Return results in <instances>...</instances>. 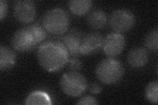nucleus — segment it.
I'll return each mask as SVG.
<instances>
[{"instance_id": "423d86ee", "label": "nucleus", "mask_w": 158, "mask_h": 105, "mask_svg": "<svg viewBox=\"0 0 158 105\" xmlns=\"http://www.w3.org/2000/svg\"><path fill=\"white\" fill-rule=\"evenodd\" d=\"M108 22L112 30L117 33H124L131 30L136 23L135 14L127 9H118L109 17Z\"/></svg>"}, {"instance_id": "dca6fc26", "label": "nucleus", "mask_w": 158, "mask_h": 105, "mask_svg": "<svg viewBox=\"0 0 158 105\" xmlns=\"http://www.w3.org/2000/svg\"><path fill=\"white\" fill-rule=\"evenodd\" d=\"M144 46L146 49L157 53L158 50V30L153 29L148 32L144 38Z\"/></svg>"}, {"instance_id": "f257e3e1", "label": "nucleus", "mask_w": 158, "mask_h": 105, "mask_svg": "<svg viewBox=\"0 0 158 105\" xmlns=\"http://www.w3.org/2000/svg\"><path fill=\"white\" fill-rule=\"evenodd\" d=\"M36 55L39 64L49 72L60 71L70 58L65 45L58 39L42 43L38 47Z\"/></svg>"}, {"instance_id": "a211bd4d", "label": "nucleus", "mask_w": 158, "mask_h": 105, "mask_svg": "<svg viewBox=\"0 0 158 105\" xmlns=\"http://www.w3.org/2000/svg\"><path fill=\"white\" fill-rule=\"evenodd\" d=\"M67 65L71 71H79L82 67L81 61L78 57H70L69 59Z\"/></svg>"}, {"instance_id": "6ab92c4d", "label": "nucleus", "mask_w": 158, "mask_h": 105, "mask_svg": "<svg viewBox=\"0 0 158 105\" xmlns=\"http://www.w3.org/2000/svg\"><path fill=\"white\" fill-rule=\"evenodd\" d=\"M98 104L97 99L90 95H86L78 100L77 104L79 105H96Z\"/></svg>"}, {"instance_id": "4468645a", "label": "nucleus", "mask_w": 158, "mask_h": 105, "mask_svg": "<svg viewBox=\"0 0 158 105\" xmlns=\"http://www.w3.org/2000/svg\"><path fill=\"white\" fill-rule=\"evenodd\" d=\"M92 6L91 0H71L68 2L69 10L77 16L85 15L90 11Z\"/></svg>"}, {"instance_id": "20e7f679", "label": "nucleus", "mask_w": 158, "mask_h": 105, "mask_svg": "<svg viewBox=\"0 0 158 105\" xmlns=\"http://www.w3.org/2000/svg\"><path fill=\"white\" fill-rule=\"evenodd\" d=\"M61 91L71 97L81 96L88 88V82L83 75L77 71L67 72L62 75L59 80Z\"/></svg>"}, {"instance_id": "f3484780", "label": "nucleus", "mask_w": 158, "mask_h": 105, "mask_svg": "<svg viewBox=\"0 0 158 105\" xmlns=\"http://www.w3.org/2000/svg\"><path fill=\"white\" fill-rule=\"evenodd\" d=\"M145 97L148 102L157 104L158 103V82L153 81L148 83L145 89Z\"/></svg>"}, {"instance_id": "aec40b11", "label": "nucleus", "mask_w": 158, "mask_h": 105, "mask_svg": "<svg viewBox=\"0 0 158 105\" xmlns=\"http://www.w3.org/2000/svg\"><path fill=\"white\" fill-rule=\"evenodd\" d=\"M8 11V3L5 0L0 1V20L3 21L6 18Z\"/></svg>"}, {"instance_id": "1a4fd4ad", "label": "nucleus", "mask_w": 158, "mask_h": 105, "mask_svg": "<svg viewBox=\"0 0 158 105\" xmlns=\"http://www.w3.org/2000/svg\"><path fill=\"white\" fill-rule=\"evenodd\" d=\"M84 34L78 29H72L63 34L58 40L61 41L66 47L71 57H78L81 56L80 47Z\"/></svg>"}, {"instance_id": "9d476101", "label": "nucleus", "mask_w": 158, "mask_h": 105, "mask_svg": "<svg viewBox=\"0 0 158 105\" xmlns=\"http://www.w3.org/2000/svg\"><path fill=\"white\" fill-rule=\"evenodd\" d=\"M103 39L102 35L96 32H90L84 36L80 47L81 56H89L97 53L102 49Z\"/></svg>"}, {"instance_id": "39448f33", "label": "nucleus", "mask_w": 158, "mask_h": 105, "mask_svg": "<svg viewBox=\"0 0 158 105\" xmlns=\"http://www.w3.org/2000/svg\"><path fill=\"white\" fill-rule=\"evenodd\" d=\"M40 44L31 24L17 30L11 39L13 48L21 53L31 51Z\"/></svg>"}, {"instance_id": "2eb2a0df", "label": "nucleus", "mask_w": 158, "mask_h": 105, "mask_svg": "<svg viewBox=\"0 0 158 105\" xmlns=\"http://www.w3.org/2000/svg\"><path fill=\"white\" fill-rule=\"evenodd\" d=\"M24 104L27 105H50L52 104V101L48 93L42 91H34L27 96Z\"/></svg>"}, {"instance_id": "7ed1b4c3", "label": "nucleus", "mask_w": 158, "mask_h": 105, "mask_svg": "<svg viewBox=\"0 0 158 105\" xmlns=\"http://www.w3.org/2000/svg\"><path fill=\"white\" fill-rule=\"evenodd\" d=\"M42 25L48 33L54 36H63L70 26V17L65 9L53 8L44 14Z\"/></svg>"}, {"instance_id": "6e6552de", "label": "nucleus", "mask_w": 158, "mask_h": 105, "mask_svg": "<svg viewBox=\"0 0 158 105\" xmlns=\"http://www.w3.org/2000/svg\"><path fill=\"white\" fill-rule=\"evenodd\" d=\"M125 45V38L122 34L111 32L103 39L102 50L107 57L114 58L122 53Z\"/></svg>"}, {"instance_id": "f8f14e48", "label": "nucleus", "mask_w": 158, "mask_h": 105, "mask_svg": "<svg viewBox=\"0 0 158 105\" xmlns=\"http://www.w3.org/2000/svg\"><path fill=\"white\" fill-rule=\"evenodd\" d=\"M17 55L13 50L6 46H0V71H6L16 63Z\"/></svg>"}, {"instance_id": "ddd939ff", "label": "nucleus", "mask_w": 158, "mask_h": 105, "mask_svg": "<svg viewBox=\"0 0 158 105\" xmlns=\"http://www.w3.org/2000/svg\"><path fill=\"white\" fill-rule=\"evenodd\" d=\"M108 21L106 13L101 9L93 10L88 14L87 22L89 26L94 30L104 28Z\"/></svg>"}, {"instance_id": "412c9836", "label": "nucleus", "mask_w": 158, "mask_h": 105, "mask_svg": "<svg viewBox=\"0 0 158 105\" xmlns=\"http://www.w3.org/2000/svg\"><path fill=\"white\" fill-rule=\"evenodd\" d=\"M88 88H89V91H90L91 93L95 94V95L100 93L102 91V87L100 85L95 82L92 83Z\"/></svg>"}, {"instance_id": "0eeeda50", "label": "nucleus", "mask_w": 158, "mask_h": 105, "mask_svg": "<svg viewBox=\"0 0 158 105\" xmlns=\"http://www.w3.org/2000/svg\"><path fill=\"white\" fill-rule=\"evenodd\" d=\"M13 9L15 18L21 23L29 24L33 22L36 18V6L32 0L15 1Z\"/></svg>"}, {"instance_id": "9b49d317", "label": "nucleus", "mask_w": 158, "mask_h": 105, "mask_svg": "<svg viewBox=\"0 0 158 105\" xmlns=\"http://www.w3.org/2000/svg\"><path fill=\"white\" fill-rule=\"evenodd\" d=\"M150 53L144 47H138L132 49L127 55V62L133 68L145 67L149 61Z\"/></svg>"}, {"instance_id": "f03ea898", "label": "nucleus", "mask_w": 158, "mask_h": 105, "mask_svg": "<svg viewBox=\"0 0 158 105\" xmlns=\"http://www.w3.org/2000/svg\"><path fill=\"white\" fill-rule=\"evenodd\" d=\"M96 76L103 84L113 85L120 82L125 74L123 63L115 58L102 60L96 68Z\"/></svg>"}]
</instances>
